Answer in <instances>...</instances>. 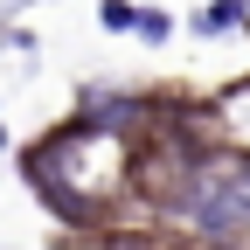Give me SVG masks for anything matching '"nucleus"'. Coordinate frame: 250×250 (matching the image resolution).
Listing matches in <instances>:
<instances>
[{"instance_id": "1", "label": "nucleus", "mask_w": 250, "mask_h": 250, "mask_svg": "<svg viewBox=\"0 0 250 250\" xmlns=\"http://www.w3.org/2000/svg\"><path fill=\"white\" fill-rule=\"evenodd\" d=\"M21 174L28 188H35V202L49 215H62L77 236L90 229H104L125 215V181H132V146H118V139H98V132H83V125H56L49 139H35L21 153Z\"/></svg>"}, {"instance_id": "6", "label": "nucleus", "mask_w": 250, "mask_h": 250, "mask_svg": "<svg viewBox=\"0 0 250 250\" xmlns=\"http://www.w3.org/2000/svg\"><path fill=\"white\" fill-rule=\"evenodd\" d=\"M132 21H139L132 0H98V28L104 35H132Z\"/></svg>"}, {"instance_id": "7", "label": "nucleus", "mask_w": 250, "mask_h": 250, "mask_svg": "<svg viewBox=\"0 0 250 250\" xmlns=\"http://www.w3.org/2000/svg\"><path fill=\"white\" fill-rule=\"evenodd\" d=\"M0 153H7V125H0Z\"/></svg>"}, {"instance_id": "5", "label": "nucleus", "mask_w": 250, "mask_h": 250, "mask_svg": "<svg viewBox=\"0 0 250 250\" xmlns=\"http://www.w3.org/2000/svg\"><path fill=\"white\" fill-rule=\"evenodd\" d=\"M132 35H139L146 49H160V42L174 35V14H167V7H139V21H132Z\"/></svg>"}, {"instance_id": "2", "label": "nucleus", "mask_w": 250, "mask_h": 250, "mask_svg": "<svg viewBox=\"0 0 250 250\" xmlns=\"http://www.w3.org/2000/svg\"><path fill=\"white\" fill-rule=\"evenodd\" d=\"M167 229L181 243H202V250H243L250 243V153L243 146H208L188 167V188L167 215Z\"/></svg>"}, {"instance_id": "8", "label": "nucleus", "mask_w": 250, "mask_h": 250, "mask_svg": "<svg viewBox=\"0 0 250 250\" xmlns=\"http://www.w3.org/2000/svg\"><path fill=\"white\" fill-rule=\"evenodd\" d=\"M181 250H202V243H181Z\"/></svg>"}, {"instance_id": "9", "label": "nucleus", "mask_w": 250, "mask_h": 250, "mask_svg": "<svg viewBox=\"0 0 250 250\" xmlns=\"http://www.w3.org/2000/svg\"><path fill=\"white\" fill-rule=\"evenodd\" d=\"M243 250H250V243H243Z\"/></svg>"}, {"instance_id": "4", "label": "nucleus", "mask_w": 250, "mask_h": 250, "mask_svg": "<svg viewBox=\"0 0 250 250\" xmlns=\"http://www.w3.org/2000/svg\"><path fill=\"white\" fill-rule=\"evenodd\" d=\"M236 28H250V0H202L195 14H188V35H195V42L236 35Z\"/></svg>"}, {"instance_id": "3", "label": "nucleus", "mask_w": 250, "mask_h": 250, "mask_svg": "<svg viewBox=\"0 0 250 250\" xmlns=\"http://www.w3.org/2000/svg\"><path fill=\"white\" fill-rule=\"evenodd\" d=\"M77 250H181V236L160 229V223H125V215H118V223L77 236Z\"/></svg>"}]
</instances>
